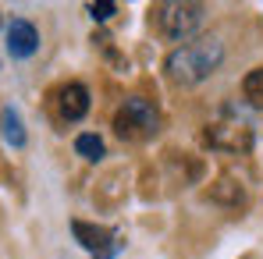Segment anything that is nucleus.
<instances>
[{"label":"nucleus","instance_id":"obj_11","mask_svg":"<svg viewBox=\"0 0 263 259\" xmlns=\"http://www.w3.org/2000/svg\"><path fill=\"white\" fill-rule=\"evenodd\" d=\"M118 11V4H110V0H100V4H89V18L92 22H107L110 14Z\"/></svg>","mask_w":263,"mask_h":259},{"label":"nucleus","instance_id":"obj_3","mask_svg":"<svg viewBox=\"0 0 263 259\" xmlns=\"http://www.w3.org/2000/svg\"><path fill=\"white\" fill-rule=\"evenodd\" d=\"M114 131L125 142H146L160 131V107L146 96H128L114 110Z\"/></svg>","mask_w":263,"mask_h":259},{"label":"nucleus","instance_id":"obj_2","mask_svg":"<svg viewBox=\"0 0 263 259\" xmlns=\"http://www.w3.org/2000/svg\"><path fill=\"white\" fill-rule=\"evenodd\" d=\"M253 138H256L253 117L242 107H235V103H224L206 121V131H203V142L210 149H217V153H249Z\"/></svg>","mask_w":263,"mask_h":259},{"label":"nucleus","instance_id":"obj_9","mask_svg":"<svg viewBox=\"0 0 263 259\" xmlns=\"http://www.w3.org/2000/svg\"><path fill=\"white\" fill-rule=\"evenodd\" d=\"M242 96H246L249 107L263 110V68H253V71L246 75V82H242Z\"/></svg>","mask_w":263,"mask_h":259},{"label":"nucleus","instance_id":"obj_4","mask_svg":"<svg viewBox=\"0 0 263 259\" xmlns=\"http://www.w3.org/2000/svg\"><path fill=\"white\" fill-rule=\"evenodd\" d=\"M157 18V29L164 39L189 43V36H196V29L206 18V4H192V0H164L149 11Z\"/></svg>","mask_w":263,"mask_h":259},{"label":"nucleus","instance_id":"obj_5","mask_svg":"<svg viewBox=\"0 0 263 259\" xmlns=\"http://www.w3.org/2000/svg\"><path fill=\"white\" fill-rule=\"evenodd\" d=\"M71 234L79 238V245L92 252V259H114L118 249L125 245V234L118 227H96L86 220H71Z\"/></svg>","mask_w":263,"mask_h":259},{"label":"nucleus","instance_id":"obj_8","mask_svg":"<svg viewBox=\"0 0 263 259\" xmlns=\"http://www.w3.org/2000/svg\"><path fill=\"white\" fill-rule=\"evenodd\" d=\"M0 131H4V142H7V146H14V149H22V146H25L22 114H18L14 107H4V110H0Z\"/></svg>","mask_w":263,"mask_h":259},{"label":"nucleus","instance_id":"obj_6","mask_svg":"<svg viewBox=\"0 0 263 259\" xmlns=\"http://www.w3.org/2000/svg\"><path fill=\"white\" fill-rule=\"evenodd\" d=\"M36 50H40V32H36V25L25 22V18H11V25H7V53L18 57V61H25V57H32Z\"/></svg>","mask_w":263,"mask_h":259},{"label":"nucleus","instance_id":"obj_10","mask_svg":"<svg viewBox=\"0 0 263 259\" xmlns=\"http://www.w3.org/2000/svg\"><path fill=\"white\" fill-rule=\"evenodd\" d=\"M75 153L79 156H86V160H103V138L100 135H79L75 138Z\"/></svg>","mask_w":263,"mask_h":259},{"label":"nucleus","instance_id":"obj_7","mask_svg":"<svg viewBox=\"0 0 263 259\" xmlns=\"http://www.w3.org/2000/svg\"><path fill=\"white\" fill-rule=\"evenodd\" d=\"M57 114L61 121H82L89 114V89L82 82H68L57 92Z\"/></svg>","mask_w":263,"mask_h":259},{"label":"nucleus","instance_id":"obj_1","mask_svg":"<svg viewBox=\"0 0 263 259\" xmlns=\"http://www.w3.org/2000/svg\"><path fill=\"white\" fill-rule=\"evenodd\" d=\"M220 61H224L220 39L199 36V39H189V43H181L178 50H171L167 61H164V71H167V78L178 82V86H199V82H206L220 68Z\"/></svg>","mask_w":263,"mask_h":259}]
</instances>
